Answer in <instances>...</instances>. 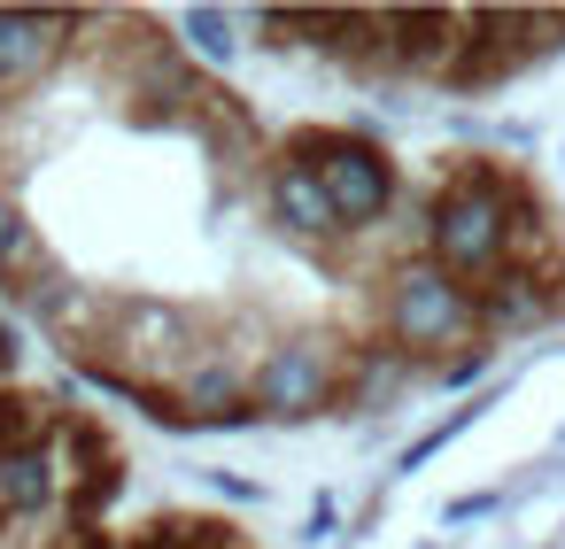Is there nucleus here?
<instances>
[{
  "instance_id": "423d86ee",
  "label": "nucleus",
  "mask_w": 565,
  "mask_h": 549,
  "mask_svg": "<svg viewBox=\"0 0 565 549\" xmlns=\"http://www.w3.org/2000/svg\"><path fill=\"white\" fill-rule=\"evenodd\" d=\"M40 279H55V240H47V225H32L9 194H0V287L32 294Z\"/></svg>"
},
{
  "instance_id": "39448f33",
  "label": "nucleus",
  "mask_w": 565,
  "mask_h": 549,
  "mask_svg": "<svg viewBox=\"0 0 565 549\" xmlns=\"http://www.w3.org/2000/svg\"><path fill=\"white\" fill-rule=\"evenodd\" d=\"M264 209H271V225L295 233L302 248H333V240H349L341 217H333V202H326V179L295 155V140H287L279 163H264Z\"/></svg>"
},
{
  "instance_id": "7ed1b4c3",
  "label": "nucleus",
  "mask_w": 565,
  "mask_h": 549,
  "mask_svg": "<svg viewBox=\"0 0 565 549\" xmlns=\"http://www.w3.org/2000/svg\"><path fill=\"white\" fill-rule=\"evenodd\" d=\"M380 333H387V348L411 364V356H426V348H457V341L480 333V325H472V302H465L426 256H411V263H395L387 287H380Z\"/></svg>"
},
{
  "instance_id": "6e6552de",
  "label": "nucleus",
  "mask_w": 565,
  "mask_h": 549,
  "mask_svg": "<svg viewBox=\"0 0 565 549\" xmlns=\"http://www.w3.org/2000/svg\"><path fill=\"white\" fill-rule=\"evenodd\" d=\"M465 426H472V410H449V418H441V426H426V433H418V441H411V449H403V472H418V464H426V456H434V449H441V441H457V433H465Z\"/></svg>"
},
{
  "instance_id": "0eeeda50",
  "label": "nucleus",
  "mask_w": 565,
  "mask_h": 549,
  "mask_svg": "<svg viewBox=\"0 0 565 549\" xmlns=\"http://www.w3.org/2000/svg\"><path fill=\"white\" fill-rule=\"evenodd\" d=\"M179 32H186L210 63H225V55H233V17H217V9H186V17H179Z\"/></svg>"
},
{
  "instance_id": "f03ea898",
  "label": "nucleus",
  "mask_w": 565,
  "mask_h": 549,
  "mask_svg": "<svg viewBox=\"0 0 565 549\" xmlns=\"http://www.w3.org/2000/svg\"><path fill=\"white\" fill-rule=\"evenodd\" d=\"M349 356L356 348H333L318 333H287L256 356V379H248V418H326L349 402Z\"/></svg>"
},
{
  "instance_id": "20e7f679",
  "label": "nucleus",
  "mask_w": 565,
  "mask_h": 549,
  "mask_svg": "<svg viewBox=\"0 0 565 549\" xmlns=\"http://www.w3.org/2000/svg\"><path fill=\"white\" fill-rule=\"evenodd\" d=\"M248 379H256V364L233 356V348H210V356L179 364L171 372L179 426H248Z\"/></svg>"
},
{
  "instance_id": "f257e3e1",
  "label": "nucleus",
  "mask_w": 565,
  "mask_h": 549,
  "mask_svg": "<svg viewBox=\"0 0 565 549\" xmlns=\"http://www.w3.org/2000/svg\"><path fill=\"white\" fill-rule=\"evenodd\" d=\"M295 155L326 179V202L341 217V233H372L387 209H395V155L349 125H310L295 132Z\"/></svg>"
},
{
  "instance_id": "9d476101",
  "label": "nucleus",
  "mask_w": 565,
  "mask_h": 549,
  "mask_svg": "<svg viewBox=\"0 0 565 549\" xmlns=\"http://www.w3.org/2000/svg\"><path fill=\"white\" fill-rule=\"evenodd\" d=\"M418 549H434V541H418Z\"/></svg>"
},
{
  "instance_id": "1a4fd4ad",
  "label": "nucleus",
  "mask_w": 565,
  "mask_h": 549,
  "mask_svg": "<svg viewBox=\"0 0 565 549\" xmlns=\"http://www.w3.org/2000/svg\"><path fill=\"white\" fill-rule=\"evenodd\" d=\"M495 503H503V495H495V487H488V495H457V503H449V518H488V510H495Z\"/></svg>"
}]
</instances>
